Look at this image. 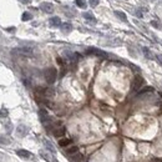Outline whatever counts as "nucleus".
<instances>
[{
	"label": "nucleus",
	"instance_id": "f257e3e1",
	"mask_svg": "<svg viewBox=\"0 0 162 162\" xmlns=\"http://www.w3.org/2000/svg\"><path fill=\"white\" fill-rule=\"evenodd\" d=\"M13 55H19V56H33L34 55V49L30 46H20V47H16L11 51Z\"/></svg>",
	"mask_w": 162,
	"mask_h": 162
},
{
	"label": "nucleus",
	"instance_id": "f03ea898",
	"mask_svg": "<svg viewBox=\"0 0 162 162\" xmlns=\"http://www.w3.org/2000/svg\"><path fill=\"white\" fill-rule=\"evenodd\" d=\"M44 76H45V80L47 84H54L56 81V77H57V71L55 68H47L44 73Z\"/></svg>",
	"mask_w": 162,
	"mask_h": 162
},
{
	"label": "nucleus",
	"instance_id": "7ed1b4c3",
	"mask_svg": "<svg viewBox=\"0 0 162 162\" xmlns=\"http://www.w3.org/2000/svg\"><path fill=\"white\" fill-rule=\"evenodd\" d=\"M143 84H145L143 77L140 76V75H137V76H135V79H134V81H132V85H131V87H132L134 91H139V90L143 86Z\"/></svg>",
	"mask_w": 162,
	"mask_h": 162
},
{
	"label": "nucleus",
	"instance_id": "20e7f679",
	"mask_svg": "<svg viewBox=\"0 0 162 162\" xmlns=\"http://www.w3.org/2000/svg\"><path fill=\"white\" fill-rule=\"evenodd\" d=\"M86 54L87 55H95V56H99V57H107V52L100 50V49H96V47H89L86 49Z\"/></svg>",
	"mask_w": 162,
	"mask_h": 162
},
{
	"label": "nucleus",
	"instance_id": "39448f33",
	"mask_svg": "<svg viewBox=\"0 0 162 162\" xmlns=\"http://www.w3.org/2000/svg\"><path fill=\"white\" fill-rule=\"evenodd\" d=\"M62 56L66 59L68 61H70V62H75L76 60H77V57H79V55H77L76 52H73V51H70V50H65L62 52Z\"/></svg>",
	"mask_w": 162,
	"mask_h": 162
},
{
	"label": "nucleus",
	"instance_id": "423d86ee",
	"mask_svg": "<svg viewBox=\"0 0 162 162\" xmlns=\"http://www.w3.org/2000/svg\"><path fill=\"white\" fill-rule=\"evenodd\" d=\"M40 9L46 14H51L54 11V5L51 3H43L40 5Z\"/></svg>",
	"mask_w": 162,
	"mask_h": 162
},
{
	"label": "nucleus",
	"instance_id": "0eeeda50",
	"mask_svg": "<svg viewBox=\"0 0 162 162\" xmlns=\"http://www.w3.org/2000/svg\"><path fill=\"white\" fill-rule=\"evenodd\" d=\"M39 153H40L41 157H43L45 161H47V162H57V160H56V158H54L51 153H49V152L44 151V150H41V151H40Z\"/></svg>",
	"mask_w": 162,
	"mask_h": 162
},
{
	"label": "nucleus",
	"instance_id": "6e6552de",
	"mask_svg": "<svg viewBox=\"0 0 162 162\" xmlns=\"http://www.w3.org/2000/svg\"><path fill=\"white\" fill-rule=\"evenodd\" d=\"M29 132V129L26 127L25 125H19L16 127V134L17 136H20V137H24V136H26Z\"/></svg>",
	"mask_w": 162,
	"mask_h": 162
},
{
	"label": "nucleus",
	"instance_id": "1a4fd4ad",
	"mask_svg": "<svg viewBox=\"0 0 162 162\" xmlns=\"http://www.w3.org/2000/svg\"><path fill=\"white\" fill-rule=\"evenodd\" d=\"M66 132V130H65L64 126H60V127H55L52 130V135L55 137H62Z\"/></svg>",
	"mask_w": 162,
	"mask_h": 162
},
{
	"label": "nucleus",
	"instance_id": "9d476101",
	"mask_svg": "<svg viewBox=\"0 0 162 162\" xmlns=\"http://www.w3.org/2000/svg\"><path fill=\"white\" fill-rule=\"evenodd\" d=\"M49 23H50V25H51L52 28H60V26H61V24H62L59 16H54V17H51V19L49 20Z\"/></svg>",
	"mask_w": 162,
	"mask_h": 162
},
{
	"label": "nucleus",
	"instance_id": "9b49d317",
	"mask_svg": "<svg viewBox=\"0 0 162 162\" xmlns=\"http://www.w3.org/2000/svg\"><path fill=\"white\" fill-rule=\"evenodd\" d=\"M60 29H61V31L64 34H69V33L73 31V25H71L70 23H64V24H61Z\"/></svg>",
	"mask_w": 162,
	"mask_h": 162
},
{
	"label": "nucleus",
	"instance_id": "f8f14e48",
	"mask_svg": "<svg viewBox=\"0 0 162 162\" xmlns=\"http://www.w3.org/2000/svg\"><path fill=\"white\" fill-rule=\"evenodd\" d=\"M16 155L21 158H25V160H29L30 157H31V153H30L29 151H26V150H17Z\"/></svg>",
	"mask_w": 162,
	"mask_h": 162
},
{
	"label": "nucleus",
	"instance_id": "ddd939ff",
	"mask_svg": "<svg viewBox=\"0 0 162 162\" xmlns=\"http://www.w3.org/2000/svg\"><path fill=\"white\" fill-rule=\"evenodd\" d=\"M142 51H143V55H145L147 59H150V60L156 59V55H153V52L150 50L148 47H142Z\"/></svg>",
	"mask_w": 162,
	"mask_h": 162
},
{
	"label": "nucleus",
	"instance_id": "4468645a",
	"mask_svg": "<svg viewBox=\"0 0 162 162\" xmlns=\"http://www.w3.org/2000/svg\"><path fill=\"white\" fill-rule=\"evenodd\" d=\"M82 16H84V19H86V20H89V21L96 23V19H95L94 14H92V13H90V11H86V13H84Z\"/></svg>",
	"mask_w": 162,
	"mask_h": 162
},
{
	"label": "nucleus",
	"instance_id": "2eb2a0df",
	"mask_svg": "<svg viewBox=\"0 0 162 162\" xmlns=\"http://www.w3.org/2000/svg\"><path fill=\"white\" fill-rule=\"evenodd\" d=\"M82 157H84V156H82L81 153L76 152V153H74V155H71L70 160L73 161V162H81V161H82Z\"/></svg>",
	"mask_w": 162,
	"mask_h": 162
},
{
	"label": "nucleus",
	"instance_id": "dca6fc26",
	"mask_svg": "<svg viewBox=\"0 0 162 162\" xmlns=\"http://www.w3.org/2000/svg\"><path fill=\"white\" fill-rule=\"evenodd\" d=\"M113 14H115V15H116V16L118 17V19L121 20V21H127V16H126V14L123 13V11L116 10V11H115V13H113Z\"/></svg>",
	"mask_w": 162,
	"mask_h": 162
},
{
	"label": "nucleus",
	"instance_id": "f3484780",
	"mask_svg": "<svg viewBox=\"0 0 162 162\" xmlns=\"http://www.w3.org/2000/svg\"><path fill=\"white\" fill-rule=\"evenodd\" d=\"M44 146L49 150V151L51 152V153H55V148H54V146H52V143L50 142V141H47V140H44Z\"/></svg>",
	"mask_w": 162,
	"mask_h": 162
},
{
	"label": "nucleus",
	"instance_id": "a211bd4d",
	"mask_svg": "<svg viewBox=\"0 0 162 162\" xmlns=\"http://www.w3.org/2000/svg\"><path fill=\"white\" fill-rule=\"evenodd\" d=\"M54 94H55V90H54L52 87H46L44 96H45V97H52Z\"/></svg>",
	"mask_w": 162,
	"mask_h": 162
},
{
	"label": "nucleus",
	"instance_id": "6ab92c4d",
	"mask_svg": "<svg viewBox=\"0 0 162 162\" xmlns=\"http://www.w3.org/2000/svg\"><path fill=\"white\" fill-rule=\"evenodd\" d=\"M70 143H71V140H70V139H61V140L59 141V145L61 146V147H68Z\"/></svg>",
	"mask_w": 162,
	"mask_h": 162
},
{
	"label": "nucleus",
	"instance_id": "aec40b11",
	"mask_svg": "<svg viewBox=\"0 0 162 162\" xmlns=\"http://www.w3.org/2000/svg\"><path fill=\"white\" fill-rule=\"evenodd\" d=\"M75 4L79 8H81V9H86V7H87V4H86L85 0H75Z\"/></svg>",
	"mask_w": 162,
	"mask_h": 162
},
{
	"label": "nucleus",
	"instance_id": "412c9836",
	"mask_svg": "<svg viewBox=\"0 0 162 162\" xmlns=\"http://www.w3.org/2000/svg\"><path fill=\"white\" fill-rule=\"evenodd\" d=\"M77 151H79V147H76V146H71V147L66 148V153H69V155H74Z\"/></svg>",
	"mask_w": 162,
	"mask_h": 162
},
{
	"label": "nucleus",
	"instance_id": "4be33fe9",
	"mask_svg": "<svg viewBox=\"0 0 162 162\" xmlns=\"http://www.w3.org/2000/svg\"><path fill=\"white\" fill-rule=\"evenodd\" d=\"M31 17H33V15L30 13H28V11H25V13L21 15V20L23 21H28V20H31Z\"/></svg>",
	"mask_w": 162,
	"mask_h": 162
},
{
	"label": "nucleus",
	"instance_id": "5701e85b",
	"mask_svg": "<svg viewBox=\"0 0 162 162\" xmlns=\"http://www.w3.org/2000/svg\"><path fill=\"white\" fill-rule=\"evenodd\" d=\"M152 91H153V89L151 86H148L146 89H143L142 91H140V95H143V94H146V92H152Z\"/></svg>",
	"mask_w": 162,
	"mask_h": 162
},
{
	"label": "nucleus",
	"instance_id": "b1692460",
	"mask_svg": "<svg viewBox=\"0 0 162 162\" xmlns=\"http://www.w3.org/2000/svg\"><path fill=\"white\" fill-rule=\"evenodd\" d=\"M89 4L91 5L92 8H95V7H97L99 5V0H89Z\"/></svg>",
	"mask_w": 162,
	"mask_h": 162
},
{
	"label": "nucleus",
	"instance_id": "393cba45",
	"mask_svg": "<svg viewBox=\"0 0 162 162\" xmlns=\"http://www.w3.org/2000/svg\"><path fill=\"white\" fill-rule=\"evenodd\" d=\"M7 116H8V110H5V109L0 110V117H7Z\"/></svg>",
	"mask_w": 162,
	"mask_h": 162
},
{
	"label": "nucleus",
	"instance_id": "a878e982",
	"mask_svg": "<svg viewBox=\"0 0 162 162\" xmlns=\"http://www.w3.org/2000/svg\"><path fill=\"white\" fill-rule=\"evenodd\" d=\"M151 25H152V26H155V28H157V29H160V28H161V24H160L158 21H155V20H152V21H151Z\"/></svg>",
	"mask_w": 162,
	"mask_h": 162
},
{
	"label": "nucleus",
	"instance_id": "bb28decb",
	"mask_svg": "<svg viewBox=\"0 0 162 162\" xmlns=\"http://www.w3.org/2000/svg\"><path fill=\"white\" fill-rule=\"evenodd\" d=\"M156 60H157V61L162 65V55H160V54H158V55H156Z\"/></svg>",
	"mask_w": 162,
	"mask_h": 162
},
{
	"label": "nucleus",
	"instance_id": "cd10ccee",
	"mask_svg": "<svg viewBox=\"0 0 162 162\" xmlns=\"http://www.w3.org/2000/svg\"><path fill=\"white\" fill-rule=\"evenodd\" d=\"M135 15H136L137 17H142V16H143V15H142V13H141L140 10H136V11H135Z\"/></svg>",
	"mask_w": 162,
	"mask_h": 162
},
{
	"label": "nucleus",
	"instance_id": "c85d7f7f",
	"mask_svg": "<svg viewBox=\"0 0 162 162\" xmlns=\"http://www.w3.org/2000/svg\"><path fill=\"white\" fill-rule=\"evenodd\" d=\"M20 3H23V4H29L30 1H31V0H19Z\"/></svg>",
	"mask_w": 162,
	"mask_h": 162
}]
</instances>
